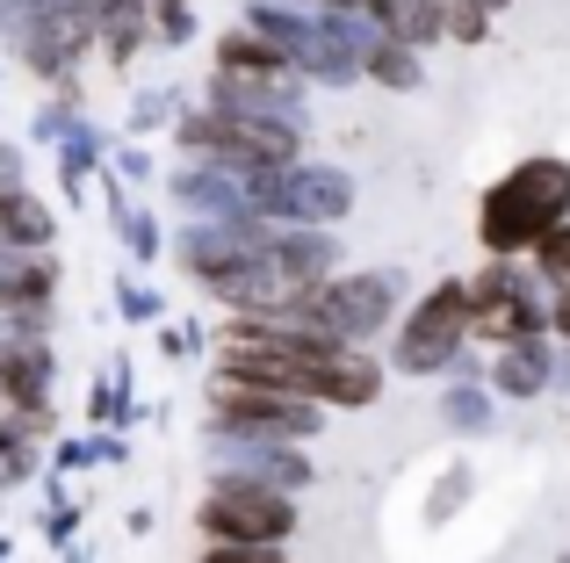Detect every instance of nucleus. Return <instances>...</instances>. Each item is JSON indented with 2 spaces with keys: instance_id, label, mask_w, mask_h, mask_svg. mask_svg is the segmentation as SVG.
Returning a JSON list of instances; mask_svg holds the SVG:
<instances>
[{
  "instance_id": "9b49d317",
  "label": "nucleus",
  "mask_w": 570,
  "mask_h": 563,
  "mask_svg": "<svg viewBox=\"0 0 570 563\" xmlns=\"http://www.w3.org/2000/svg\"><path fill=\"white\" fill-rule=\"evenodd\" d=\"M470 8H476V14H484V8H505V0H470Z\"/></svg>"
},
{
  "instance_id": "f03ea898",
  "label": "nucleus",
  "mask_w": 570,
  "mask_h": 563,
  "mask_svg": "<svg viewBox=\"0 0 570 563\" xmlns=\"http://www.w3.org/2000/svg\"><path fill=\"white\" fill-rule=\"evenodd\" d=\"M195 527H203L209 550H282V542L296 535V506L275 492V484L217 477L209 498L195 506Z\"/></svg>"
},
{
  "instance_id": "6e6552de",
  "label": "nucleus",
  "mask_w": 570,
  "mask_h": 563,
  "mask_svg": "<svg viewBox=\"0 0 570 563\" xmlns=\"http://www.w3.org/2000/svg\"><path fill=\"white\" fill-rule=\"evenodd\" d=\"M542 275L570 296V231H549V239H542Z\"/></svg>"
},
{
  "instance_id": "39448f33",
  "label": "nucleus",
  "mask_w": 570,
  "mask_h": 563,
  "mask_svg": "<svg viewBox=\"0 0 570 563\" xmlns=\"http://www.w3.org/2000/svg\"><path fill=\"white\" fill-rule=\"evenodd\" d=\"M51 282H58V268L43 254L0 260V310H43V304H51Z\"/></svg>"
},
{
  "instance_id": "f257e3e1",
  "label": "nucleus",
  "mask_w": 570,
  "mask_h": 563,
  "mask_svg": "<svg viewBox=\"0 0 570 563\" xmlns=\"http://www.w3.org/2000/svg\"><path fill=\"white\" fill-rule=\"evenodd\" d=\"M563 210H570V167L563 159H528V167H513L484 196L476 231H484V246L505 260V254H520V246H542Z\"/></svg>"
},
{
  "instance_id": "7ed1b4c3",
  "label": "nucleus",
  "mask_w": 570,
  "mask_h": 563,
  "mask_svg": "<svg viewBox=\"0 0 570 563\" xmlns=\"http://www.w3.org/2000/svg\"><path fill=\"white\" fill-rule=\"evenodd\" d=\"M462 325H470V289H462V282H441V289H433L426 304L412 310V325H404V339H397V368H412V376L441 368L448 354H455Z\"/></svg>"
},
{
  "instance_id": "20e7f679",
  "label": "nucleus",
  "mask_w": 570,
  "mask_h": 563,
  "mask_svg": "<svg viewBox=\"0 0 570 563\" xmlns=\"http://www.w3.org/2000/svg\"><path fill=\"white\" fill-rule=\"evenodd\" d=\"M51 354H43V339L29 333H0V405L14 412V426L22 434H37V426H51Z\"/></svg>"
},
{
  "instance_id": "9d476101",
  "label": "nucleus",
  "mask_w": 570,
  "mask_h": 563,
  "mask_svg": "<svg viewBox=\"0 0 570 563\" xmlns=\"http://www.w3.org/2000/svg\"><path fill=\"white\" fill-rule=\"evenodd\" d=\"M195 563H289L282 550H203Z\"/></svg>"
},
{
  "instance_id": "1a4fd4ad",
  "label": "nucleus",
  "mask_w": 570,
  "mask_h": 563,
  "mask_svg": "<svg viewBox=\"0 0 570 563\" xmlns=\"http://www.w3.org/2000/svg\"><path fill=\"white\" fill-rule=\"evenodd\" d=\"M376 80L383 87H412L419 72H412V51H376Z\"/></svg>"
},
{
  "instance_id": "423d86ee",
  "label": "nucleus",
  "mask_w": 570,
  "mask_h": 563,
  "mask_svg": "<svg viewBox=\"0 0 570 563\" xmlns=\"http://www.w3.org/2000/svg\"><path fill=\"white\" fill-rule=\"evenodd\" d=\"M37 246H51V210H43L37 196H8L0 203V260H14V254H37Z\"/></svg>"
},
{
  "instance_id": "0eeeda50",
  "label": "nucleus",
  "mask_w": 570,
  "mask_h": 563,
  "mask_svg": "<svg viewBox=\"0 0 570 563\" xmlns=\"http://www.w3.org/2000/svg\"><path fill=\"white\" fill-rule=\"evenodd\" d=\"M217 58L224 66H246V72H282V51L275 43H253V37H224Z\"/></svg>"
}]
</instances>
